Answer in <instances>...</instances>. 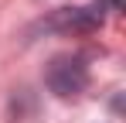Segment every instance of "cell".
<instances>
[{
	"mask_svg": "<svg viewBox=\"0 0 126 123\" xmlns=\"http://www.w3.org/2000/svg\"><path fill=\"white\" fill-rule=\"evenodd\" d=\"M44 82L55 96H79L89 85V65H85L82 55H62L48 65Z\"/></svg>",
	"mask_w": 126,
	"mask_h": 123,
	"instance_id": "6da1fadb",
	"label": "cell"
}]
</instances>
